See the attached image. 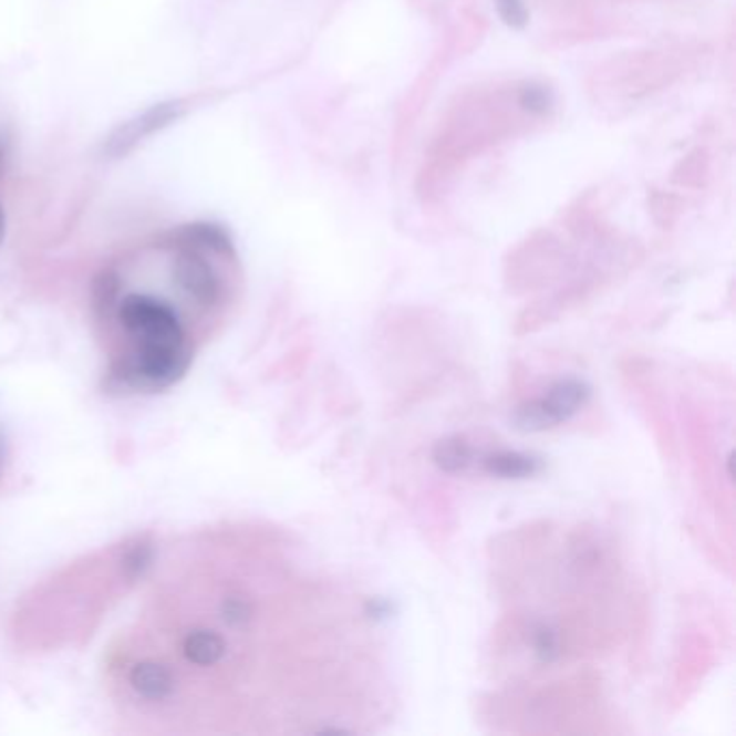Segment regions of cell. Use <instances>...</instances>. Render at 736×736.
I'll return each instance as SVG.
<instances>
[{
	"label": "cell",
	"instance_id": "cell-1",
	"mask_svg": "<svg viewBox=\"0 0 736 736\" xmlns=\"http://www.w3.org/2000/svg\"><path fill=\"white\" fill-rule=\"evenodd\" d=\"M95 304L106 322L111 379L132 391L175 385L195 356V331L174 303L152 294H122L115 274L102 272Z\"/></svg>",
	"mask_w": 736,
	"mask_h": 736
},
{
	"label": "cell",
	"instance_id": "cell-2",
	"mask_svg": "<svg viewBox=\"0 0 736 736\" xmlns=\"http://www.w3.org/2000/svg\"><path fill=\"white\" fill-rule=\"evenodd\" d=\"M184 111H186V106L182 100H169V102L149 106L147 111L138 113L136 117H132L126 124L117 126L108 134V138L104 141V147H102L104 156L122 158V156L131 154L132 149L138 143H143L147 136L165 131L167 126L175 124L184 115Z\"/></svg>",
	"mask_w": 736,
	"mask_h": 736
},
{
	"label": "cell",
	"instance_id": "cell-3",
	"mask_svg": "<svg viewBox=\"0 0 736 736\" xmlns=\"http://www.w3.org/2000/svg\"><path fill=\"white\" fill-rule=\"evenodd\" d=\"M177 652L193 667H215L227 652V640L208 626H195L179 635Z\"/></svg>",
	"mask_w": 736,
	"mask_h": 736
},
{
	"label": "cell",
	"instance_id": "cell-4",
	"mask_svg": "<svg viewBox=\"0 0 736 736\" xmlns=\"http://www.w3.org/2000/svg\"><path fill=\"white\" fill-rule=\"evenodd\" d=\"M590 395H592V390L588 383H583L579 379H563L549 387V391L542 395V402L560 426L562 422H568L572 415H577L588 404Z\"/></svg>",
	"mask_w": 736,
	"mask_h": 736
},
{
	"label": "cell",
	"instance_id": "cell-5",
	"mask_svg": "<svg viewBox=\"0 0 736 736\" xmlns=\"http://www.w3.org/2000/svg\"><path fill=\"white\" fill-rule=\"evenodd\" d=\"M481 465L488 476L499 477V479H529V477L538 476L545 467L542 458L522 454V452H510V449L484 456Z\"/></svg>",
	"mask_w": 736,
	"mask_h": 736
},
{
	"label": "cell",
	"instance_id": "cell-6",
	"mask_svg": "<svg viewBox=\"0 0 736 736\" xmlns=\"http://www.w3.org/2000/svg\"><path fill=\"white\" fill-rule=\"evenodd\" d=\"M476 447L465 436H458V434L445 436L434 445V465L445 474L467 471L476 463Z\"/></svg>",
	"mask_w": 736,
	"mask_h": 736
},
{
	"label": "cell",
	"instance_id": "cell-7",
	"mask_svg": "<svg viewBox=\"0 0 736 736\" xmlns=\"http://www.w3.org/2000/svg\"><path fill=\"white\" fill-rule=\"evenodd\" d=\"M519 104L522 111L531 115H545L553 104V95L545 85L529 83L519 91Z\"/></svg>",
	"mask_w": 736,
	"mask_h": 736
},
{
	"label": "cell",
	"instance_id": "cell-8",
	"mask_svg": "<svg viewBox=\"0 0 736 736\" xmlns=\"http://www.w3.org/2000/svg\"><path fill=\"white\" fill-rule=\"evenodd\" d=\"M531 646H533V654L538 656L540 663H553L560 656V637L553 629L549 626H538L533 631L531 637Z\"/></svg>",
	"mask_w": 736,
	"mask_h": 736
},
{
	"label": "cell",
	"instance_id": "cell-9",
	"mask_svg": "<svg viewBox=\"0 0 736 736\" xmlns=\"http://www.w3.org/2000/svg\"><path fill=\"white\" fill-rule=\"evenodd\" d=\"M499 18L510 29H525L529 22V11L525 0H495Z\"/></svg>",
	"mask_w": 736,
	"mask_h": 736
},
{
	"label": "cell",
	"instance_id": "cell-10",
	"mask_svg": "<svg viewBox=\"0 0 736 736\" xmlns=\"http://www.w3.org/2000/svg\"><path fill=\"white\" fill-rule=\"evenodd\" d=\"M4 231H7V218H4V212H2V208H0V245H2V240H4Z\"/></svg>",
	"mask_w": 736,
	"mask_h": 736
},
{
	"label": "cell",
	"instance_id": "cell-11",
	"mask_svg": "<svg viewBox=\"0 0 736 736\" xmlns=\"http://www.w3.org/2000/svg\"><path fill=\"white\" fill-rule=\"evenodd\" d=\"M2 469H4V445H2V438H0V477H2Z\"/></svg>",
	"mask_w": 736,
	"mask_h": 736
}]
</instances>
